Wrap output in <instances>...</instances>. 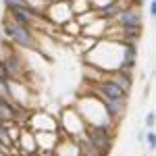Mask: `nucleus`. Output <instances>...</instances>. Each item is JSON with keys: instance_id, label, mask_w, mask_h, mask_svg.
<instances>
[{"instance_id": "1", "label": "nucleus", "mask_w": 156, "mask_h": 156, "mask_svg": "<svg viewBox=\"0 0 156 156\" xmlns=\"http://www.w3.org/2000/svg\"><path fill=\"white\" fill-rule=\"evenodd\" d=\"M2 36L6 37V42L12 44L17 50L36 48V37H34L31 27L17 23L11 15H4V19H2Z\"/></svg>"}, {"instance_id": "2", "label": "nucleus", "mask_w": 156, "mask_h": 156, "mask_svg": "<svg viewBox=\"0 0 156 156\" xmlns=\"http://www.w3.org/2000/svg\"><path fill=\"white\" fill-rule=\"evenodd\" d=\"M83 135L100 150L102 156H108L112 146H115V129H108V127H92V125H85Z\"/></svg>"}, {"instance_id": "3", "label": "nucleus", "mask_w": 156, "mask_h": 156, "mask_svg": "<svg viewBox=\"0 0 156 156\" xmlns=\"http://www.w3.org/2000/svg\"><path fill=\"white\" fill-rule=\"evenodd\" d=\"M42 19H46L52 25H60L62 27L65 23L73 21L75 17H73V12H71V4L67 0H54V2L46 4V9L42 12Z\"/></svg>"}, {"instance_id": "4", "label": "nucleus", "mask_w": 156, "mask_h": 156, "mask_svg": "<svg viewBox=\"0 0 156 156\" xmlns=\"http://www.w3.org/2000/svg\"><path fill=\"white\" fill-rule=\"evenodd\" d=\"M27 129L29 131H56L58 129V121L56 117L50 112V110H31V117H29V123H27Z\"/></svg>"}, {"instance_id": "5", "label": "nucleus", "mask_w": 156, "mask_h": 156, "mask_svg": "<svg viewBox=\"0 0 156 156\" xmlns=\"http://www.w3.org/2000/svg\"><path fill=\"white\" fill-rule=\"evenodd\" d=\"M2 58V65H4V69H6V75H9V79H23V60L19 56V52L17 48L12 46L4 52V56H0Z\"/></svg>"}, {"instance_id": "6", "label": "nucleus", "mask_w": 156, "mask_h": 156, "mask_svg": "<svg viewBox=\"0 0 156 156\" xmlns=\"http://www.w3.org/2000/svg\"><path fill=\"white\" fill-rule=\"evenodd\" d=\"M112 23L117 25H129V27H142L144 25V12L142 6H125L117 12V17L112 19Z\"/></svg>"}, {"instance_id": "7", "label": "nucleus", "mask_w": 156, "mask_h": 156, "mask_svg": "<svg viewBox=\"0 0 156 156\" xmlns=\"http://www.w3.org/2000/svg\"><path fill=\"white\" fill-rule=\"evenodd\" d=\"M34 140H36L37 152H52L56 142H58V133L56 131H36Z\"/></svg>"}, {"instance_id": "8", "label": "nucleus", "mask_w": 156, "mask_h": 156, "mask_svg": "<svg viewBox=\"0 0 156 156\" xmlns=\"http://www.w3.org/2000/svg\"><path fill=\"white\" fill-rule=\"evenodd\" d=\"M104 77L110 79L112 83H117L127 94H131V87H133V73L131 71H112V73H104Z\"/></svg>"}, {"instance_id": "9", "label": "nucleus", "mask_w": 156, "mask_h": 156, "mask_svg": "<svg viewBox=\"0 0 156 156\" xmlns=\"http://www.w3.org/2000/svg\"><path fill=\"white\" fill-rule=\"evenodd\" d=\"M75 142H77V150H79V154H81V156H102V154H100V150H98V148L92 144L85 135L77 137Z\"/></svg>"}, {"instance_id": "10", "label": "nucleus", "mask_w": 156, "mask_h": 156, "mask_svg": "<svg viewBox=\"0 0 156 156\" xmlns=\"http://www.w3.org/2000/svg\"><path fill=\"white\" fill-rule=\"evenodd\" d=\"M69 4H71L73 17H77V15H81V12L90 11V2H87V0H71Z\"/></svg>"}, {"instance_id": "11", "label": "nucleus", "mask_w": 156, "mask_h": 156, "mask_svg": "<svg viewBox=\"0 0 156 156\" xmlns=\"http://www.w3.org/2000/svg\"><path fill=\"white\" fill-rule=\"evenodd\" d=\"M144 142L148 144V148L154 152V148H156V131L154 129H148V133L144 135Z\"/></svg>"}, {"instance_id": "12", "label": "nucleus", "mask_w": 156, "mask_h": 156, "mask_svg": "<svg viewBox=\"0 0 156 156\" xmlns=\"http://www.w3.org/2000/svg\"><path fill=\"white\" fill-rule=\"evenodd\" d=\"M0 144H4L6 148H12V142H11V137H9V131H6L4 125H0Z\"/></svg>"}, {"instance_id": "13", "label": "nucleus", "mask_w": 156, "mask_h": 156, "mask_svg": "<svg viewBox=\"0 0 156 156\" xmlns=\"http://www.w3.org/2000/svg\"><path fill=\"white\" fill-rule=\"evenodd\" d=\"M2 4H4L6 11H15V9H21L25 2L23 0H2Z\"/></svg>"}, {"instance_id": "14", "label": "nucleus", "mask_w": 156, "mask_h": 156, "mask_svg": "<svg viewBox=\"0 0 156 156\" xmlns=\"http://www.w3.org/2000/svg\"><path fill=\"white\" fill-rule=\"evenodd\" d=\"M87 2H90V9L92 11H100L102 6H106V4L115 2V0H87Z\"/></svg>"}, {"instance_id": "15", "label": "nucleus", "mask_w": 156, "mask_h": 156, "mask_svg": "<svg viewBox=\"0 0 156 156\" xmlns=\"http://www.w3.org/2000/svg\"><path fill=\"white\" fill-rule=\"evenodd\" d=\"M144 125H146V129H154V125H156V115H154V110H150V112L146 115Z\"/></svg>"}, {"instance_id": "16", "label": "nucleus", "mask_w": 156, "mask_h": 156, "mask_svg": "<svg viewBox=\"0 0 156 156\" xmlns=\"http://www.w3.org/2000/svg\"><path fill=\"white\" fill-rule=\"evenodd\" d=\"M148 12H150L152 19L156 17V0H150V2H148Z\"/></svg>"}, {"instance_id": "17", "label": "nucleus", "mask_w": 156, "mask_h": 156, "mask_svg": "<svg viewBox=\"0 0 156 156\" xmlns=\"http://www.w3.org/2000/svg\"><path fill=\"white\" fill-rule=\"evenodd\" d=\"M0 79H9V75H6V69H4V65H2V58H0Z\"/></svg>"}, {"instance_id": "18", "label": "nucleus", "mask_w": 156, "mask_h": 156, "mask_svg": "<svg viewBox=\"0 0 156 156\" xmlns=\"http://www.w3.org/2000/svg\"><path fill=\"white\" fill-rule=\"evenodd\" d=\"M0 156H6V154H2V152H0Z\"/></svg>"}, {"instance_id": "19", "label": "nucleus", "mask_w": 156, "mask_h": 156, "mask_svg": "<svg viewBox=\"0 0 156 156\" xmlns=\"http://www.w3.org/2000/svg\"><path fill=\"white\" fill-rule=\"evenodd\" d=\"M67 2H71V0H67Z\"/></svg>"}, {"instance_id": "20", "label": "nucleus", "mask_w": 156, "mask_h": 156, "mask_svg": "<svg viewBox=\"0 0 156 156\" xmlns=\"http://www.w3.org/2000/svg\"><path fill=\"white\" fill-rule=\"evenodd\" d=\"M23 2H25V0H23Z\"/></svg>"}, {"instance_id": "21", "label": "nucleus", "mask_w": 156, "mask_h": 156, "mask_svg": "<svg viewBox=\"0 0 156 156\" xmlns=\"http://www.w3.org/2000/svg\"><path fill=\"white\" fill-rule=\"evenodd\" d=\"M79 156H81V154H79Z\"/></svg>"}]
</instances>
